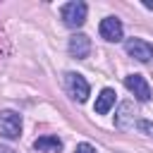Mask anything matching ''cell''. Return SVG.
Instances as JSON below:
<instances>
[{"label": "cell", "instance_id": "1", "mask_svg": "<svg viewBox=\"0 0 153 153\" xmlns=\"http://www.w3.org/2000/svg\"><path fill=\"white\" fill-rule=\"evenodd\" d=\"M86 12H88L86 2H79V0L67 2V5H62V10H60L62 22H65L67 26H72V29H76V26H81V24L86 22Z\"/></svg>", "mask_w": 153, "mask_h": 153}, {"label": "cell", "instance_id": "2", "mask_svg": "<svg viewBox=\"0 0 153 153\" xmlns=\"http://www.w3.org/2000/svg\"><path fill=\"white\" fill-rule=\"evenodd\" d=\"M19 134H22V115L14 110H2L0 112V136L17 139Z\"/></svg>", "mask_w": 153, "mask_h": 153}, {"label": "cell", "instance_id": "3", "mask_svg": "<svg viewBox=\"0 0 153 153\" xmlns=\"http://www.w3.org/2000/svg\"><path fill=\"white\" fill-rule=\"evenodd\" d=\"M124 50H127L134 60H139V62H148V60L153 57V45H151L148 41H143V38H129V41L124 43Z\"/></svg>", "mask_w": 153, "mask_h": 153}, {"label": "cell", "instance_id": "4", "mask_svg": "<svg viewBox=\"0 0 153 153\" xmlns=\"http://www.w3.org/2000/svg\"><path fill=\"white\" fill-rule=\"evenodd\" d=\"M98 31H100V38H105V41H110V43H117V41H122V36H124L122 22H120L117 17H105V19L100 22Z\"/></svg>", "mask_w": 153, "mask_h": 153}, {"label": "cell", "instance_id": "5", "mask_svg": "<svg viewBox=\"0 0 153 153\" xmlns=\"http://www.w3.org/2000/svg\"><path fill=\"white\" fill-rule=\"evenodd\" d=\"M65 81H67L69 93H72L79 103H84V100L88 98V81H86L81 74H76V72H67V74H65Z\"/></svg>", "mask_w": 153, "mask_h": 153}, {"label": "cell", "instance_id": "6", "mask_svg": "<svg viewBox=\"0 0 153 153\" xmlns=\"http://www.w3.org/2000/svg\"><path fill=\"white\" fill-rule=\"evenodd\" d=\"M124 86L136 96V100H141V103L151 100V86H148V81H146L141 74H129V76H124Z\"/></svg>", "mask_w": 153, "mask_h": 153}, {"label": "cell", "instance_id": "7", "mask_svg": "<svg viewBox=\"0 0 153 153\" xmlns=\"http://www.w3.org/2000/svg\"><path fill=\"white\" fill-rule=\"evenodd\" d=\"M67 50H69V55H72V57L84 60V57H88V53H91V38H88L86 33H74V36L69 38Z\"/></svg>", "mask_w": 153, "mask_h": 153}, {"label": "cell", "instance_id": "8", "mask_svg": "<svg viewBox=\"0 0 153 153\" xmlns=\"http://www.w3.org/2000/svg\"><path fill=\"white\" fill-rule=\"evenodd\" d=\"M33 148L41 153H57V151H62V141L53 134H45V136H38L33 141Z\"/></svg>", "mask_w": 153, "mask_h": 153}, {"label": "cell", "instance_id": "9", "mask_svg": "<svg viewBox=\"0 0 153 153\" xmlns=\"http://www.w3.org/2000/svg\"><path fill=\"white\" fill-rule=\"evenodd\" d=\"M115 96H117V93H115L112 88H103V91L98 93V98H96V108H93V110H96L98 115H108L110 108L115 105Z\"/></svg>", "mask_w": 153, "mask_h": 153}, {"label": "cell", "instance_id": "10", "mask_svg": "<svg viewBox=\"0 0 153 153\" xmlns=\"http://www.w3.org/2000/svg\"><path fill=\"white\" fill-rule=\"evenodd\" d=\"M136 127L143 131V134H148V136H153V122H148V120H139L136 122Z\"/></svg>", "mask_w": 153, "mask_h": 153}, {"label": "cell", "instance_id": "11", "mask_svg": "<svg viewBox=\"0 0 153 153\" xmlns=\"http://www.w3.org/2000/svg\"><path fill=\"white\" fill-rule=\"evenodd\" d=\"M74 153H96V148H93L91 143H79V146L74 148Z\"/></svg>", "mask_w": 153, "mask_h": 153}, {"label": "cell", "instance_id": "12", "mask_svg": "<svg viewBox=\"0 0 153 153\" xmlns=\"http://www.w3.org/2000/svg\"><path fill=\"white\" fill-rule=\"evenodd\" d=\"M0 153H17V151H12L10 146H0Z\"/></svg>", "mask_w": 153, "mask_h": 153}]
</instances>
